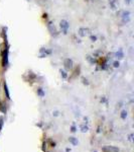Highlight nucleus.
Wrapping results in <instances>:
<instances>
[{
  "label": "nucleus",
  "instance_id": "nucleus-1",
  "mask_svg": "<svg viewBox=\"0 0 134 152\" xmlns=\"http://www.w3.org/2000/svg\"><path fill=\"white\" fill-rule=\"evenodd\" d=\"M60 26H61V28H62L63 33H64V34H67V33H68V29H69V28H70L69 23H68L67 20H65V19H63V20H61Z\"/></svg>",
  "mask_w": 134,
  "mask_h": 152
},
{
  "label": "nucleus",
  "instance_id": "nucleus-2",
  "mask_svg": "<svg viewBox=\"0 0 134 152\" xmlns=\"http://www.w3.org/2000/svg\"><path fill=\"white\" fill-rule=\"evenodd\" d=\"M104 152H119V149L113 146H106L103 148Z\"/></svg>",
  "mask_w": 134,
  "mask_h": 152
},
{
  "label": "nucleus",
  "instance_id": "nucleus-3",
  "mask_svg": "<svg viewBox=\"0 0 134 152\" xmlns=\"http://www.w3.org/2000/svg\"><path fill=\"white\" fill-rule=\"evenodd\" d=\"M122 20L123 23H128L130 20V12L129 11H124L122 14Z\"/></svg>",
  "mask_w": 134,
  "mask_h": 152
},
{
  "label": "nucleus",
  "instance_id": "nucleus-4",
  "mask_svg": "<svg viewBox=\"0 0 134 152\" xmlns=\"http://www.w3.org/2000/svg\"><path fill=\"white\" fill-rule=\"evenodd\" d=\"M64 65H65V67L67 68V69H72L73 68V61L71 60V59H66L65 60V62H64Z\"/></svg>",
  "mask_w": 134,
  "mask_h": 152
},
{
  "label": "nucleus",
  "instance_id": "nucleus-5",
  "mask_svg": "<svg viewBox=\"0 0 134 152\" xmlns=\"http://www.w3.org/2000/svg\"><path fill=\"white\" fill-rule=\"evenodd\" d=\"M79 35L81 37H86L89 35V29L85 28H81L79 29Z\"/></svg>",
  "mask_w": 134,
  "mask_h": 152
},
{
  "label": "nucleus",
  "instance_id": "nucleus-6",
  "mask_svg": "<svg viewBox=\"0 0 134 152\" xmlns=\"http://www.w3.org/2000/svg\"><path fill=\"white\" fill-rule=\"evenodd\" d=\"M48 28H50V31H52V34L53 35V34H55V35H57V31H55V26H52V23H48Z\"/></svg>",
  "mask_w": 134,
  "mask_h": 152
},
{
  "label": "nucleus",
  "instance_id": "nucleus-7",
  "mask_svg": "<svg viewBox=\"0 0 134 152\" xmlns=\"http://www.w3.org/2000/svg\"><path fill=\"white\" fill-rule=\"evenodd\" d=\"M109 3L110 5L113 7V9H115V3H116V0H109Z\"/></svg>",
  "mask_w": 134,
  "mask_h": 152
},
{
  "label": "nucleus",
  "instance_id": "nucleus-8",
  "mask_svg": "<svg viewBox=\"0 0 134 152\" xmlns=\"http://www.w3.org/2000/svg\"><path fill=\"white\" fill-rule=\"evenodd\" d=\"M4 88H5V92H6V96H7V99H10V95H9V92H8V88H7V84L5 83V84H4Z\"/></svg>",
  "mask_w": 134,
  "mask_h": 152
},
{
  "label": "nucleus",
  "instance_id": "nucleus-9",
  "mask_svg": "<svg viewBox=\"0 0 134 152\" xmlns=\"http://www.w3.org/2000/svg\"><path fill=\"white\" fill-rule=\"evenodd\" d=\"M116 56H117V58H119V59L123 58V54H122V51H119V52H117V53H116Z\"/></svg>",
  "mask_w": 134,
  "mask_h": 152
},
{
  "label": "nucleus",
  "instance_id": "nucleus-10",
  "mask_svg": "<svg viewBox=\"0 0 134 152\" xmlns=\"http://www.w3.org/2000/svg\"><path fill=\"white\" fill-rule=\"evenodd\" d=\"M121 117H122V119H125V118L127 117V112H126V111H123V112H122V115H121Z\"/></svg>",
  "mask_w": 134,
  "mask_h": 152
},
{
  "label": "nucleus",
  "instance_id": "nucleus-11",
  "mask_svg": "<svg viewBox=\"0 0 134 152\" xmlns=\"http://www.w3.org/2000/svg\"><path fill=\"white\" fill-rule=\"evenodd\" d=\"M70 141L72 142V143L74 144V145H76V144H78V142H77L76 140H75L74 138H70Z\"/></svg>",
  "mask_w": 134,
  "mask_h": 152
},
{
  "label": "nucleus",
  "instance_id": "nucleus-12",
  "mask_svg": "<svg viewBox=\"0 0 134 152\" xmlns=\"http://www.w3.org/2000/svg\"><path fill=\"white\" fill-rule=\"evenodd\" d=\"M61 73H62V75L63 76H64V77L66 78V77H67V74H66V72H65V71L64 70H61Z\"/></svg>",
  "mask_w": 134,
  "mask_h": 152
},
{
  "label": "nucleus",
  "instance_id": "nucleus-13",
  "mask_svg": "<svg viewBox=\"0 0 134 152\" xmlns=\"http://www.w3.org/2000/svg\"><path fill=\"white\" fill-rule=\"evenodd\" d=\"M114 67H119V62H115V63H114Z\"/></svg>",
  "mask_w": 134,
  "mask_h": 152
},
{
  "label": "nucleus",
  "instance_id": "nucleus-14",
  "mask_svg": "<svg viewBox=\"0 0 134 152\" xmlns=\"http://www.w3.org/2000/svg\"><path fill=\"white\" fill-rule=\"evenodd\" d=\"M131 0H125V2H127V3H130Z\"/></svg>",
  "mask_w": 134,
  "mask_h": 152
}]
</instances>
